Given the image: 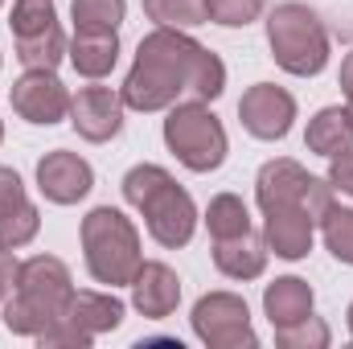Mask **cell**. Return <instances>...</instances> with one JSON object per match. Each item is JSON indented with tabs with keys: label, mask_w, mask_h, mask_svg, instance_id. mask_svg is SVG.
I'll use <instances>...</instances> for the list:
<instances>
[{
	"label": "cell",
	"mask_w": 353,
	"mask_h": 349,
	"mask_svg": "<svg viewBox=\"0 0 353 349\" xmlns=\"http://www.w3.org/2000/svg\"><path fill=\"white\" fill-rule=\"evenodd\" d=\"M25 201H29L25 181L17 177V169L0 165V214H8V210H17V206H25Z\"/></svg>",
	"instance_id": "83f0119b"
},
{
	"label": "cell",
	"mask_w": 353,
	"mask_h": 349,
	"mask_svg": "<svg viewBox=\"0 0 353 349\" xmlns=\"http://www.w3.org/2000/svg\"><path fill=\"white\" fill-rule=\"evenodd\" d=\"M263 312L271 321V329L312 317V283L300 279V275H279L275 283L263 288Z\"/></svg>",
	"instance_id": "2e32d148"
},
{
	"label": "cell",
	"mask_w": 353,
	"mask_h": 349,
	"mask_svg": "<svg viewBox=\"0 0 353 349\" xmlns=\"http://www.w3.org/2000/svg\"><path fill=\"white\" fill-rule=\"evenodd\" d=\"M37 189L54 206H74L94 189V173H90V165L79 152L54 148V152H46L37 161Z\"/></svg>",
	"instance_id": "8fae6325"
},
{
	"label": "cell",
	"mask_w": 353,
	"mask_h": 349,
	"mask_svg": "<svg viewBox=\"0 0 353 349\" xmlns=\"http://www.w3.org/2000/svg\"><path fill=\"white\" fill-rule=\"evenodd\" d=\"M329 325L321 317H304L296 325H279L275 329V346L279 349H325L329 346Z\"/></svg>",
	"instance_id": "484cf974"
},
{
	"label": "cell",
	"mask_w": 353,
	"mask_h": 349,
	"mask_svg": "<svg viewBox=\"0 0 353 349\" xmlns=\"http://www.w3.org/2000/svg\"><path fill=\"white\" fill-rule=\"evenodd\" d=\"M341 90H345V94H353V54L341 62Z\"/></svg>",
	"instance_id": "1f68e13d"
},
{
	"label": "cell",
	"mask_w": 353,
	"mask_h": 349,
	"mask_svg": "<svg viewBox=\"0 0 353 349\" xmlns=\"http://www.w3.org/2000/svg\"><path fill=\"white\" fill-rule=\"evenodd\" d=\"M263 210V239L267 251H275L279 259L296 263L312 251V235H316V218L304 201L296 197H275V201H259Z\"/></svg>",
	"instance_id": "ba28073f"
},
{
	"label": "cell",
	"mask_w": 353,
	"mask_h": 349,
	"mask_svg": "<svg viewBox=\"0 0 353 349\" xmlns=\"http://www.w3.org/2000/svg\"><path fill=\"white\" fill-rule=\"evenodd\" d=\"M66 33L62 25H50L33 37H17V58L25 70H58V62L66 58Z\"/></svg>",
	"instance_id": "d6986e66"
},
{
	"label": "cell",
	"mask_w": 353,
	"mask_h": 349,
	"mask_svg": "<svg viewBox=\"0 0 353 349\" xmlns=\"http://www.w3.org/2000/svg\"><path fill=\"white\" fill-rule=\"evenodd\" d=\"M267 46L279 70L296 79H312L329 66V29L316 8L300 0H283L267 17Z\"/></svg>",
	"instance_id": "5b68a950"
},
{
	"label": "cell",
	"mask_w": 353,
	"mask_h": 349,
	"mask_svg": "<svg viewBox=\"0 0 353 349\" xmlns=\"http://www.w3.org/2000/svg\"><path fill=\"white\" fill-rule=\"evenodd\" d=\"M0 140H4V123H0Z\"/></svg>",
	"instance_id": "e575fe53"
},
{
	"label": "cell",
	"mask_w": 353,
	"mask_h": 349,
	"mask_svg": "<svg viewBox=\"0 0 353 349\" xmlns=\"http://www.w3.org/2000/svg\"><path fill=\"white\" fill-rule=\"evenodd\" d=\"M165 144H169V152L176 161L185 169H193V173H214L226 161V152H230L222 119L205 103H197V99H185V103L169 107Z\"/></svg>",
	"instance_id": "8992f818"
},
{
	"label": "cell",
	"mask_w": 353,
	"mask_h": 349,
	"mask_svg": "<svg viewBox=\"0 0 353 349\" xmlns=\"http://www.w3.org/2000/svg\"><path fill=\"white\" fill-rule=\"evenodd\" d=\"M329 181H333V189H341V193L353 197V148L329 157Z\"/></svg>",
	"instance_id": "f1b7e54d"
},
{
	"label": "cell",
	"mask_w": 353,
	"mask_h": 349,
	"mask_svg": "<svg viewBox=\"0 0 353 349\" xmlns=\"http://www.w3.org/2000/svg\"><path fill=\"white\" fill-rule=\"evenodd\" d=\"M333 33L341 37V41H353V0L345 8H337V17H333Z\"/></svg>",
	"instance_id": "4dcf8cb0"
},
{
	"label": "cell",
	"mask_w": 353,
	"mask_h": 349,
	"mask_svg": "<svg viewBox=\"0 0 353 349\" xmlns=\"http://www.w3.org/2000/svg\"><path fill=\"white\" fill-rule=\"evenodd\" d=\"M128 288H132L136 312L148 317V321H165L181 304V279H176V271L169 263H140V271Z\"/></svg>",
	"instance_id": "4fadbf2b"
},
{
	"label": "cell",
	"mask_w": 353,
	"mask_h": 349,
	"mask_svg": "<svg viewBox=\"0 0 353 349\" xmlns=\"http://www.w3.org/2000/svg\"><path fill=\"white\" fill-rule=\"evenodd\" d=\"M321 235H325L329 255L353 267V210H345V206H333V210L321 218Z\"/></svg>",
	"instance_id": "cb8c5ba5"
},
{
	"label": "cell",
	"mask_w": 353,
	"mask_h": 349,
	"mask_svg": "<svg viewBox=\"0 0 353 349\" xmlns=\"http://www.w3.org/2000/svg\"><path fill=\"white\" fill-rule=\"evenodd\" d=\"M205 8H210V21H214V25L247 29V25L263 12V0H205Z\"/></svg>",
	"instance_id": "4316f807"
},
{
	"label": "cell",
	"mask_w": 353,
	"mask_h": 349,
	"mask_svg": "<svg viewBox=\"0 0 353 349\" xmlns=\"http://www.w3.org/2000/svg\"><path fill=\"white\" fill-rule=\"evenodd\" d=\"M144 17L165 29H193L210 21L205 0H144Z\"/></svg>",
	"instance_id": "44dd1931"
},
{
	"label": "cell",
	"mask_w": 353,
	"mask_h": 349,
	"mask_svg": "<svg viewBox=\"0 0 353 349\" xmlns=\"http://www.w3.org/2000/svg\"><path fill=\"white\" fill-rule=\"evenodd\" d=\"M205 226H210V239H234V235L251 230V210H247L243 197L218 193L205 210Z\"/></svg>",
	"instance_id": "ffe728a7"
},
{
	"label": "cell",
	"mask_w": 353,
	"mask_h": 349,
	"mask_svg": "<svg viewBox=\"0 0 353 349\" xmlns=\"http://www.w3.org/2000/svg\"><path fill=\"white\" fill-rule=\"evenodd\" d=\"M267 239L255 230H243L234 239H214V267L230 279H259L267 271Z\"/></svg>",
	"instance_id": "5bb4252c"
},
{
	"label": "cell",
	"mask_w": 353,
	"mask_h": 349,
	"mask_svg": "<svg viewBox=\"0 0 353 349\" xmlns=\"http://www.w3.org/2000/svg\"><path fill=\"white\" fill-rule=\"evenodd\" d=\"M50 25H58L54 0H12V17H8L12 41H17V37H33V33L50 29Z\"/></svg>",
	"instance_id": "7402d4cb"
},
{
	"label": "cell",
	"mask_w": 353,
	"mask_h": 349,
	"mask_svg": "<svg viewBox=\"0 0 353 349\" xmlns=\"http://www.w3.org/2000/svg\"><path fill=\"white\" fill-rule=\"evenodd\" d=\"M345 321H350V337H353V304H350V317H345Z\"/></svg>",
	"instance_id": "836d02e7"
},
{
	"label": "cell",
	"mask_w": 353,
	"mask_h": 349,
	"mask_svg": "<svg viewBox=\"0 0 353 349\" xmlns=\"http://www.w3.org/2000/svg\"><path fill=\"white\" fill-rule=\"evenodd\" d=\"M37 230H41V214H37V206H33V201H25V206H17V210L0 214V247H8V251H17V247L33 243V239H37Z\"/></svg>",
	"instance_id": "603a6c76"
},
{
	"label": "cell",
	"mask_w": 353,
	"mask_h": 349,
	"mask_svg": "<svg viewBox=\"0 0 353 349\" xmlns=\"http://www.w3.org/2000/svg\"><path fill=\"white\" fill-rule=\"evenodd\" d=\"M83 259L94 283L107 288H123L136 279L140 271V230L132 226V218H123V210L115 206H94L83 218Z\"/></svg>",
	"instance_id": "277c9868"
},
{
	"label": "cell",
	"mask_w": 353,
	"mask_h": 349,
	"mask_svg": "<svg viewBox=\"0 0 353 349\" xmlns=\"http://www.w3.org/2000/svg\"><path fill=\"white\" fill-rule=\"evenodd\" d=\"M123 12H128V0H74L70 4L74 29H119Z\"/></svg>",
	"instance_id": "d4e9b609"
},
{
	"label": "cell",
	"mask_w": 353,
	"mask_h": 349,
	"mask_svg": "<svg viewBox=\"0 0 353 349\" xmlns=\"http://www.w3.org/2000/svg\"><path fill=\"white\" fill-rule=\"evenodd\" d=\"M70 123L90 144H107L123 128V94L111 87H83L70 99Z\"/></svg>",
	"instance_id": "7c38bea8"
},
{
	"label": "cell",
	"mask_w": 353,
	"mask_h": 349,
	"mask_svg": "<svg viewBox=\"0 0 353 349\" xmlns=\"http://www.w3.org/2000/svg\"><path fill=\"white\" fill-rule=\"evenodd\" d=\"M239 119L255 140H283L296 119V99L275 83H255L239 99Z\"/></svg>",
	"instance_id": "30bf717a"
},
{
	"label": "cell",
	"mask_w": 353,
	"mask_h": 349,
	"mask_svg": "<svg viewBox=\"0 0 353 349\" xmlns=\"http://www.w3.org/2000/svg\"><path fill=\"white\" fill-rule=\"evenodd\" d=\"M74 296L70 267L54 255H33L17 267V283L4 296V329L17 337H37L50 329Z\"/></svg>",
	"instance_id": "7a4b0ae2"
},
{
	"label": "cell",
	"mask_w": 353,
	"mask_h": 349,
	"mask_svg": "<svg viewBox=\"0 0 353 349\" xmlns=\"http://www.w3.org/2000/svg\"><path fill=\"white\" fill-rule=\"evenodd\" d=\"M8 99H12V111L25 119V123H37V128H54V123H62L66 115H70V90L66 83L54 74V70H25L12 90H8Z\"/></svg>",
	"instance_id": "9c48e42d"
},
{
	"label": "cell",
	"mask_w": 353,
	"mask_h": 349,
	"mask_svg": "<svg viewBox=\"0 0 353 349\" xmlns=\"http://www.w3.org/2000/svg\"><path fill=\"white\" fill-rule=\"evenodd\" d=\"M345 115H350V123H353V94H350V103H345Z\"/></svg>",
	"instance_id": "d6a6232c"
},
{
	"label": "cell",
	"mask_w": 353,
	"mask_h": 349,
	"mask_svg": "<svg viewBox=\"0 0 353 349\" xmlns=\"http://www.w3.org/2000/svg\"><path fill=\"white\" fill-rule=\"evenodd\" d=\"M62 317L74 321L83 333L99 337V333H111L123 325V300H115L111 292H74Z\"/></svg>",
	"instance_id": "e0dca14e"
},
{
	"label": "cell",
	"mask_w": 353,
	"mask_h": 349,
	"mask_svg": "<svg viewBox=\"0 0 353 349\" xmlns=\"http://www.w3.org/2000/svg\"><path fill=\"white\" fill-rule=\"evenodd\" d=\"M304 144L316 157H337V152L353 148V123H350V115H345V107L316 111L312 123H308V132H304Z\"/></svg>",
	"instance_id": "ac0fdd59"
},
{
	"label": "cell",
	"mask_w": 353,
	"mask_h": 349,
	"mask_svg": "<svg viewBox=\"0 0 353 349\" xmlns=\"http://www.w3.org/2000/svg\"><path fill=\"white\" fill-rule=\"evenodd\" d=\"M17 267H21V263L12 259V251L0 247V304H4V296L12 292V283H17Z\"/></svg>",
	"instance_id": "f546056e"
},
{
	"label": "cell",
	"mask_w": 353,
	"mask_h": 349,
	"mask_svg": "<svg viewBox=\"0 0 353 349\" xmlns=\"http://www.w3.org/2000/svg\"><path fill=\"white\" fill-rule=\"evenodd\" d=\"M66 58L83 79H103L119 62V33L115 29H74Z\"/></svg>",
	"instance_id": "9a60e30c"
},
{
	"label": "cell",
	"mask_w": 353,
	"mask_h": 349,
	"mask_svg": "<svg viewBox=\"0 0 353 349\" xmlns=\"http://www.w3.org/2000/svg\"><path fill=\"white\" fill-rule=\"evenodd\" d=\"M193 333L210 349H255L259 337L251 329V308L234 292H210L193 304Z\"/></svg>",
	"instance_id": "52a82bcc"
},
{
	"label": "cell",
	"mask_w": 353,
	"mask_h": 349,
	"mask_svg": "<svg viewBox=\"0 0 353 349\" xmlns=\"http://www.w3.org/2000/svg\"><path fill=\"white\" fill-rule=\"evenodd\" d=\"M226 90V66L214 50L193 41L185 29L157 25L136 46V62L123 79V107L132 111H165L181 99L214 103Z\"/></svg>",
	"instance_id": "6da1fadb"
},
{
	"label": "cell",
	"mask_w": 353,
	"mask_h": 349,
	"mask_svg": "<svg viewBox=\"0 0 353 349\" xmlns=\"http://www.w3.org/2000/svg\"><path fill=\"white\" fill-rule=\"evenodd\" d=\"M123 197L128 206H136L144 214L148 235L161 247H185L197 230V206L193 197L176 185V177L161 165H136L132 173L123 177Z\"/></svg>",
	"instance_id": "3957f363"
},
{
	"label": "cell",
	"mask_w": 353,
	"mask_h": 349,
	"mask_svg": "<svg viewBox=\"0 0 353 349\" xmlns=\"http://www.w3.org/2000/svg\"><path fill=\"white\" fill-rule=\"evenodd\" d=\"M0 4H4V0H0Z\"/></svg>",
	"instance_id": "d590c367"
}]
</instances>
